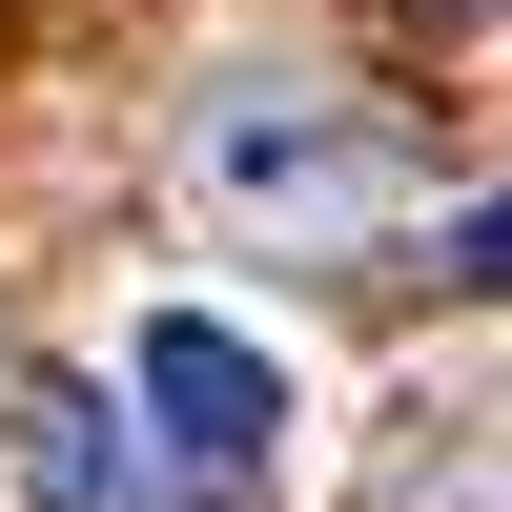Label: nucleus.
I'll return each instance as SVG.
<instances>
[{"label":"nucleus","instance_id":"obj_1","mask_svg":"<svg viewBox=\"0 0 512 512\" xmlns=\"http://www.w3.org/2000/svg\"><path fill=\"white\" fill-rule=\"evenodd\" d=\"M123 369H144V410H164V451H185L205 492H246V472L287 451V369L246 349V328H205V308H144V349H123Z\"/></svg>","mask_w":512,"mask_h":512},{"label":"nucleus","instance_id":"obj_4","mask_svg":"<svg viewBox=\"0 0 512 512\" xmlns=\"http://www.w3.org/2000/svg\"><path fill=\"white\" fill-rule=\"evenodd\" d=\"M451 267H472L492 308H512V205H472V226H451Z\"/></svg>","mask_w":512,"mask_h":512},{"label":"nucleus","instance_id":"obj_2","mask_svg":"<svg viewBox=\"0 0 512 512\" xmlns=\"http://www.w3.org/2000/svg\"><path fill=\"white\" fill-rule=\"evenodd\" d=\"M205 164H226V205H328V226L369 205V144H328V123H226Z\"/></svg>","mask_w":512,"mask_h":512},{"label":"nucleus","instance_id":"obj_3","mask_svg":"<svg viewBox=\"0 0 512 512\" xmlns=\"http://www.w3.org/2000/svg\"><path fill=\"white\" fill-rule=\"evenodd\" d=\"M21 472H41V512H144V472H123V431H103V390H21Z\"/></svg>","mask_w":512,"mask_h":512}]
</instances>
